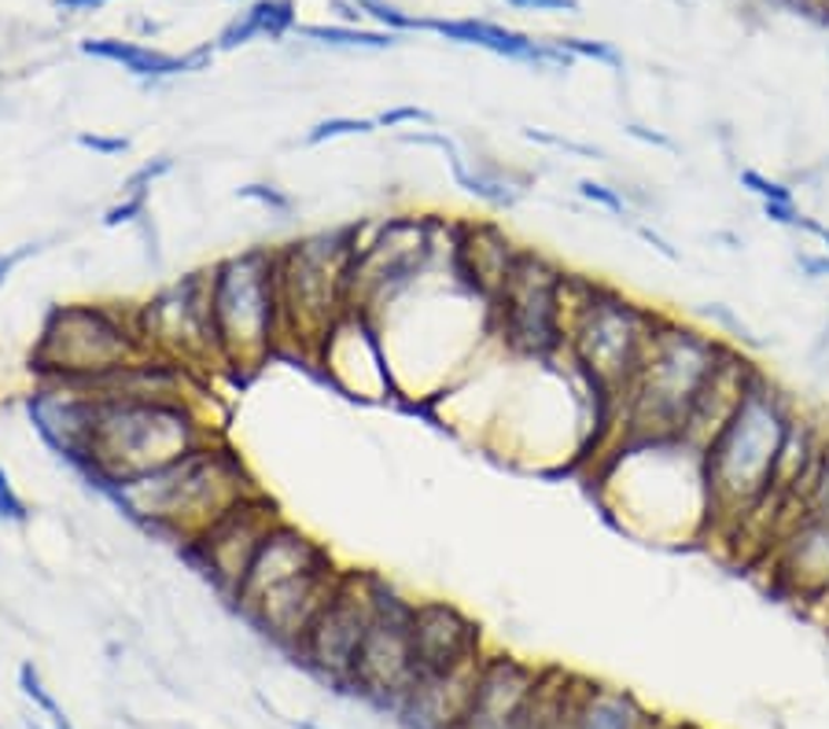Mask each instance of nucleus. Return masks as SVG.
<instances>
[{
  "label": "nucleus",
  "instance_id": "nucleus-47",
  "mask_svg": "<svg viewBox=\"0 0 829 729\" xmlns=\"http://www.w3.org/2000/svg\"><path fill=\"white\" fill-rule=\"evenodd\" d=\"M27 729H49V726H44V722H33V719H30V722H27Z\"/></svg>",
  "mask_w": 829,
  "mask_h": 729
},
{
  "label": "nucleus",
  "instance_id": "nucleus-15",
  "mask_svg": "<svg viewBox=\"0 0 829 729\" xmlns=\"http://www.w3.org/2000/svg\"><path fill=\"white\" fill-rule=\"evenodd\" d=\"M340 395L362 405H402L398 379L391 373L376 324L362 310H343L321 340L314 362Z\"/></svg>",
  "mask_w": 829,
  "mask_h": 729
},
{
  "label": "nucleus",
  "instance_id": "nucleus-18",
  "mask_svg": "<svg viewBox=\"0 0 829 729\" xmlns=\"http://www.w3.org/2000/svg\"><path fill=\"white\" fill-rule=\"evenodd\" d=\"M770 578L786 597L826 600L829 597V519L800 513L789 527H781L770 557Z\"/></svg>",
  "mask_w": 829,
  "mask_h": 729
},
{
  "label": "nucleus",
  "instance_id": "nucleus-9",
  "mask_svg": "<svg viewBox=\"0 0 829 729\" xmlns=\"http://www.w3.org/2000/svg\"><path fill=\"white\" fill-rule=\"evenodd\" d=\"M141 354L144 346L133 324V306L60 303L44 314L27 368L33 384L92 387Z\"/></svg>",
  "mask_w": 829,
  "mask_h": 729
},
{
  "label": "nucleus",
  "instance_id": "nucleus-32",
  "mask_svg": "<svg viewBox=\"0 0 829 729\" xmlns=\"http://www.w3.org/2000/svg\"><path fill=\"white\" fill-rule=\"evenodd\" d=\"M800 513L829 519V443L822 449L819 465H815V472H811V483H808V490H803Z\"/></svg>",
  "mask_w": 829,
  "mask_h": 729
},
{
  "label": "nucleus",
  "instance_id": "nucleus-29",
  "mask_svg": "<svg viewBox=\"0 0 829 729\" xmlns=\"http://www.w3.org/2000/svg\"><path fill=\"white\" fill-rule=\"evenodd\" d=\"M737 184H741L745 192H752L759 203H797V189H792L789 181H778V178H767L764 170H737Z\"/></svg>",
  "mask_w": 829,
  "mask_h": 729
},
{
  "label": "nucleus",
  "instance_id": "nucleus-7",
  "mask_svg": "<svg viewBox=\"0 0 829 729\" xmlns=\"http://www.w3.org/2000/svg\"><path fill=\"white\" fill-rule=\"evenodd\" d=\"M660 310L624 295L619 287L572 273L568 287V362L605 405L624 409L645 343Z\"/></svg>",
  "mask_w": 829,
  "mask_h": 729
},
{
  "label": "nucleus",
  "instance_id": "nucleus-2",
  "mask_svg": "<svg viewBox=\"0 0 829 729\" xmlns=\"http://www.w3.org/2000/svg\"><path fill=\"white\" fill-rule=\"evenodd\" d=\"M797 405L800 398L759 365L730 421L700 454L711 497V530L741 527L759 508H775V460Z\"/></svg>",
  "mask_w": 829,
  "mask_h": 729
},
{
  "label": "nucleus",
  "instance_id": "nucleus-44",
  "mask_svg": "<svg viewBox=\"0 0 829 729\" xmlns=\"http://www.w3.org/2000/svg\"><path fill=\"white\" fill-rule=\"evenodd\" d=\"M114 0H55V8L67 11V16H92V11H103Z\"/></svg>",
  "mask_w": 829,
  "mask_h": 729
},
{
  "label": "nucleus",
  "instance_id": "nucleus-33",
  "mask_svg": "<svg viewBox=\"0 0 829 729\" xmlns=\"http://www.w3.org/2000/svg\"><path fill=\"white\" fill-rule=\"evenodd\" d=\"M174 155H155V159H144L141 166H137L130 178L122 181V192H152L159 181L170 178L174 173Z\"/></svg>",
  "mask_w": 829,
  "mask_h": 729
},
{
  "label": "nucleus",
  "instance_id": "nucleus-35",
  "mask_svg": "<svg viewBox=\"0 0 829 729\" xmlns=\"http://www.w3.org/2000/svg\"><path fill=\"white\" fill-rule=\"evenodd\" d=\"M74 144L78 148H85V152H92V155H100V159H119V155H125L130 152V136H122V133H97V130H82L74 136Z\"/></svg>",
  "mask_w": 829,
  "mask_h": 729
},
{
  "label": "nucleus",
  "instance_id": "nucleus-39",
  "mask_svg": "<svg viewBox=\"0 0 829 729\" xmlns=\"http://www.w3.org/2000/svg\"><path fill=\"white\" fill-rule=\"evenodd\" d=\"M764 206V214H767V222L770 225H781V229H792V233H800L803 229V214L797 203H759Z\"/></svg>",
  "mask_w": 829,
  "mask_h": 729
},
{
  "label": "nucleus",
  "instance_id": "nucleus-46",
  "mask_svg": "<svg viewBox=\"0 0 829 729\" xmlns=\"http://www.w3.org/2000/svg\"><path fill=\"white\" fill-rule=\"evenodd\" d=\"M645 729H683V726H667L660 719H649V726H645Z\"/></svg>",
  "mask_w": 829,
  "mask_h": 729
},
{
  "label": "nucleus",
  "instance_id": "nucleus-19",
  "mask_svg": "<svg viewBox=\"0 0 829 729\" xmlns=\"http://www.w3.org/2000/svg\"><path fill=\"white\" fill-rule=\"evenodd\" d=\"M22 409H27V421L33 424L38 438L49 446V454L60 457L71 472L82 468L92 409H97V398L89 391L67 384H33L30 395L22 398Z\"/></svg>",
  "mask_w": 829,
  "mask_h": 729
},
{
  "label": "nucleus",
  "instance_id": "nucleus-42",
  "mask_svg": "<svg viewBox=\"0 0 829 729\" xmlns=\"http://www.w3.org/2000/svg\"><path fill=\"white\" fill-rule=\"evenodd\" d=\"M797 265H800V273L808 276V281H829V251L826 254L800 251L797 254Z\"/></svg>",
  "mask_w": 829,
  "mask_h": 729
},
{
  "label": "nucleus",
  "instance_id": "nucleus-17",
  "mask_svg": "<svg viewBox=\"0 0 829 729\" xmlns=\"http://www.w3.org/2000/svg\"><path fill=\"white\" fill-rule=\"evenodd\" d=\"M421 33H435V38L465 44V49H483L491 55H502V60L535 67V71H572L575 67V60L557 41H538L532 33L513 30L494 19H479V16H457V19L424 16Z\"/></svg>",
  "mask_w": 829,
  "mask_h": 729
},
{
  "label": "nucleus",
  "instance_id": "nucleus-22",
  "mask_svg": "<svg viewBox=\"0 0 829 729\" xmlns=\"http://www.w3.org/2000/svg\"><path fill=\"white\" fill-rule=\"evenodd\" d=\"M299 30L295 0H255L244 11H236L214 38L218 52H236L251 41H284Z\"/></svg>",
  "mask_w": 829,
  "mask_h": 729
},
{
  "label": "nucleus",
  "instance_id": "nucleus-13",
  "mask_svg": "<svg viewBox=\"0 0 829 729\" xmlns=\"http://www.w3.org/2000/svg\"><path fill=\"white\" fill-rule=\"evenodd\" d=\"M376 586H380L376 571L343 567L332 597L325 600V608L317 611L306 638L295 648L299 664L306 670H314V675L321 681H328L332 689H351L354 659H358L368 619H373V608H376Z\"/></svg>",
  "mask_w": 829,
  "mask_h": 729
},
{
  "label": "nucleus",
  "instance_id": "nucleus-43",
  "mask_svg": "<svg viewBox=\"0 0 829 729\" xmlns=\"http://www.w3.org/2000/svg\"><path fill=\"white\" fill-rule=\"evenodd\" d=\"M0 519L4 524H30V505L22 502V497H4L0 494Z\"/></svg>",
  "mask_w": 829,
  "mask_h": 729
},
{
  "label": "nucleus",
  "instance_id": "nucleus-36",
  "mask_svg": "<svg viewBox=\"0 0 829 729\" xmlns=\"http://www.w3.org/2000/svg\"><path fill=\"white\" fill-rule=\"evenodd\" d=\"M524 141H532V144H546V148H560V152L579 155V159H605L601 148H594V144H579V141H572V136H560V133L524 130Z\"/></svg>",
  "mask_w": 829,
  "mask_h": 729
},
{
  "label": "nucleus",
  "instance_id": "nucleus-25",
  "mask_svg": "<svg viewBox=\"0 0 829 729\" xmlns=\"http://www.w3.org/2000/svg\"><path fill=\"white\" fill-rule=\"evenodd\" d=\"M368 133H376V122H373V119H354V114H332V119H321V122L310 125V130L303 133V148H321V144L347 141V136H368Z\"/></svg>",
  "mask_w": 829,
  "mask_h": 729
},
{
  "label": "nucleus",
  "instance_id": "nucleus-28",
  "mask_svg": "<svg viewBox=\"0 0 829 729\" xmlns=\"http://www.w3.org/2000/svg\"><path fill=\"white\" fill-rule=\"evenodd\" d=\"M144 217H152V192H122L108 211H103V229H122V225H141Z\"/></svg>",
  "mask_w": 829,
  "mask_h": 729
},
{
  "label": "nucleus",
  "instance_id": "nucleus-14",
  "mask_svg": "<svg viewBox=\"0 0 829 729\" xmlns=\"http://www.w3.org/2000/svg\"><path fill=\"white\" fill-rule=\"evenodd\" d=\"M281 519L284 513L276 508L273 497L266 490H259L229 508L225 516H218L214 524L200 530L192 541H184L178 549V560L189 567V571L200 575L229 605V600L236 597L240 583H244L259 546L266 541V535Z\"/></svg>",
  "mask_w": 829,
  "mask_h": 729
},
{
  "label": "nucleus",
  "instance_id": "nucleus-30",
  "mask_svg": "<svg viewBox=\"0 0 829 729\" xmlns=\"http://www.w3.org/2000/svg\"><path fill=\"white\" fill-rule=\"evenodd\" d=\"M557 44L572 60H594L608 71H624V52L613 41H586V38H557Z\"/></svg>",
  "mask_w": 829,
  "mask_h": 729
},
{
  "label": "nucleus",
  "instance_id": "nucleus-11",
  "mask_svg": "<svg viewBox=\"0 0 829 729\" xmlns=\"http://www.w3.org/2000/svg\"><path fill=\"white\" fill-rule=\"evenodd\" d=\"M133 324L144 354L166 357L189 373L206 379V368H218L214 332H211V273L192 270L181 281L159 287L152 298L133 306Z\"/></svg>",
  "mask_w": 829,
  "mask_h": 729
},
{
  "label": "nucleus",
  "instance_id": "nucleus-37",
  "mask_svg": "<svg viewBox=\"0 0 829 729\" xmlns=\"http://www.w3.org/2000/svg\"><path fill=\"white\" fill-rule=\"evenodd\" d=\"M505 8L513 11H527V16H572L579 11V0H502Z\"/></svg>",
  "mask_w": 829,
  "mask_h": 729
},
{
  "label": "nucleus",
  "instance_id": "nucleus-20",
  "mask_svg": "<svg viewBox=\"0 0 829 729\" xmlns=\"http://www.w3.org/2000/svg\"><path fill=\"white\" fill-rule=\"evenodd\" d=\"M538 678H543V667H532L509 652H491L487 648L457 729H509L516 711L535 692Z\"/></svg>",
  "mask_w": 829,
  "mask_h": 729
},
{
  "label": "nucleus",
  "instance_id": "nucleus-45",
  "mask_svg": "<svg viewBox=\"0 0 829 729\" xmlns=\"http://www.w3.org/2000/svg\"><path fill=\"white\" fill-rule=\"evenodd\" d=\"M0 494H4V497H19V494H16V486H11V479H8V472H4V468H0Z\"/></svg>",
  "mask_w": 829,
  "mask_h": 729
},
{
  "label": "nucleus",
  "instance_id": "nucleus-31",
  "mask_svg": "<svg viewBox=\"0 0 829 729\" xmlns=\"http://www.w3.org/2000/svg\"><path fill=\"white\" fill-rule=\"evenodd\" d=\"M575 192H579V200L601 206L605 214L630 217V206H627L624 192H619L616 184H605V181H594V178H579V181H575Z\"/></svg>",
  "mask_w": 829,
  "mask_h": 729
},
{
  "label": "nucleus",
  "instance_id": "nucleus-26",
  "mask_svg": "<svg viewBox=\"0 0 829 729\" xmlns=\"http://www.w3.org/2000/svg\"><path fill=\"white\" fill-rule=\"evenodd\" d=\"M236 200H247L262 206V211H270V217H281V222H287L295 211H299V200L287 189H276V184L270 181H247L236 189Z\"/></svg>",
  "mask_w": 829,
  "mask_h": 729
},
{
  "label": "nucleus",
  "instance_id": "nucleus-48",
  "mask_svg": "<svg viewBox=\"0 0 829 729\" xmlns=\"http://www.w3.org/2000/svg\"><path fill=\"white\" fill-rule=\"evenodd\" d=\"M236 4H240V0H236Z\"/></svg>",
  "mask_w": 829,
  "mask_h": 729
},
{
  "label": "nucleus",
  "instance_id": "nucleus-23",
  "mask_svg": "<svg viewBox=\"0 0 829 729\" xmlns=\"http://www.w3.org/2000/svg\"><path fill=\"white\" fill-rule=\"evenodd\" d=\"M653 715L627 689L586 681L572 729H645Z\"/></svg>",
  "mask_w": 829,
  "mask_h": 729
},
{
  "label": "nucleus",
  "instance_id": "nucleus-6",
  "mask_svg": "<svg viewBox=\"0 0 829 729\" xmlns=\"http://www.w3.org/2000/svg\"><path fill=\"white\" fill-rule=\"evenodd\" d=\"M211 273V332L218 365L236 384L259 376L284 354L281 292H276V247H244L214 265Z\"/></svg>",
  "mask_w": 829,
  "mask_h": 729
},
{
  "label": "nucleus",
  "instance_id": "nucleus-1",
  "mask_svg": "<svg viewBox=\"0 0 829 729\" xmlns=\"http://www.w3.org/2000/svg\"><path fill=\"white\" fill-rule=\"evenodd\" d=\"M259 490L262 486L251 476L247 460L225 443V435H218L174 465L114 486L100 497L141 535L166 541L178 553L184 541H192L218 516Z\"/></svg>",
  "mask_w": 829,
  "mask_h": 729
},
{
  "label": "nucleus",
  "instance_id": "nucleus-27",
  "mask_svg": "<svg viewBox=\"0 0 829 729\" xmlns=\"http://www.w3.org/2000/svg\"><path fill=\"white\" fill-rule=\"evenodd\" d=\"M354 8H358L365 19L380 22V30H391V33H421V19H424V16L402 11L398 4H391V0H354Z\"/></svg>",
  "mask_w": 829,
  "mask_h": 729
},
{
  "label": "nucleus",
  "instance_id": "nucleus-24",
  "mask_svg": "<svg viewBox=\"0 0 829 729\" xmlns=\"http://www.w3.org/2000/svg\"><path fill=\"white\" fill-rule=\"evenodd\" d=\"M299 38L325 44V49H368V52H387L402 41V33L391 30H362L351 22H306L295 30Z\"/></svg>",
  "mask_w": 829,
  "mask_h": 729
},
{
  "label": "nucleus",
  "instance_id": "nucleus-38",
  "mask_svg": "<svg viewBox=\"0 0 829 729\" xmlns=\"http://www.w3.org/2000/svg\"><path fill=\"white\" fill-rule=\"evenodd\" d=\"M41 251H44V243H41V240H33V243H19V247H11V251L0 254V287H4V284L11 281V273H16L22 262L38 259Z\"/></svg>",
  "mask_w": 829,
  "mask_h": 729
},
{
  "label": "nucleus",
  "instance_id": "nucleus-41",
  "mask_svg": "<svg viewBox=\"0 0 829 729\" xmlns=\"http://www.w3.org/2000/svg\"><path fill=\"white\" fill-rule=\"evenodd\" d=\"M624 130L635 136V141H641V144H653V148H660V152H678V141H671L667 133H656V130H649V125H638V122H627Z\"/></svg>",
  "mask_w": 829,
  "mask_h": 729
},
{
  "label": "nucleus",
  "instance_id": "nucleus-34",
  "mask_svg": "<svg viewBox=\"0 0 829 729\" xmlns=\"http://www.w3.org/2000/svg\"><path fill=\"white\" fill-rule=\"evenodd\" d=\"M376 130H398V125H435V114L421 103H395V108L373 114Z\"/></svg>",
  "mask_w": 829,
  "mask_h": 729
},
{
  "label": "nucleus",
  "instance_id": "nucleus-10",
  "mask_svg": "<svg viewBox=\"0 0 829 729\" xmlns=\"http://www.w3.org/2000/svg\"><path fill=\"white\" fill-rule=\"evenodd\" d=\"M572 270L538 247H520L491 298V340L513 362H557L568 351Z\"/></svg>",
  "mask_w": 829,
  "mask_h": 729
},
{
  "label": "nucleus",
  "instance_id": "nucleus-16",
  "mask_svg": "<svg viewBox=\"0 0 829 729\" xmlns=\"http://www.w3.org/2000/svg\"><path fill=\"white\" fill-rule=\"evenodd\" d=\"M487 656L483 627L451 600L413 605V678L443 675Z\"/></svg>",
  "mask_w": 829,
  "mask_h": 729
},
{
  "label": "nucleus",
  "instance_id": "nucleus-4",
  "mask_svg": "<svg viewBox=\"0 0 829 729\" xmlns=\"http://www.w3.org/2000/svg\"><path fill=\"white\" fill-rule=\"evenodd\" d=\"M340 575L343 567L328 553V546H321L314 535H306L292 519H281L259 546L229 608L259 638L295 656L299 641L306 638L310 622L325 608Z\"/></svg>",
  "mask_w": 829,
  "mask_h": 729
},
{
  "label": "nucleus",
  "instance_id": "nucleus-12",
  "mask_svg": "<svg viewBox=\"0 0 829 729\" xmlns=\"http://www.w3.org/2000/svg\"><path fill=\"white\" fill-rule=\"evenodd\" d=\"M413 605L395 583L380 575L376 608L368 619L365 641L354 659L351 689L380 711H398L413 681Z\"/></svg>",
  "mask_w": 829,
  "mask_h": 729
},
{
  "label": "nucleus",
  "instance_id": "nucleus-40",
  "mask_svg": "<svg viewBox=\"0 0 829 729\" xmlns=\"http://www.w3.org/2000/svg\"><path fill=\"white\" fill-rule=\"evenodd\" d=\"M635 233H638V236H641L645 243H649V247H653L656 254H664V259H667V262H683V251H678V247H675V243H671V240H667L664 233H656V229H653V225H645V222H638V225H635Z\"/></svg>",
  "mask_w": 829,
  "mask_h": 729
},
{
  "label": "nucleus",
  "instance_id": "nucleus-21",
  "mask_svg": "<svg viewBox=\"0 0 829 729\" xmlns=\"http://www.w3.org/2000/svg\"><path fill=\"white\" fill-rule=\"evenodd\" d=\"M78 52L92 55V60L122 67L125 74H133L141 81H166V78H181V74L211 71V63L218 55L214 41L178 55V52H163V49H152V44H144V41H125V38H85V41H78Z\"/></svg>",
  "mask_w": 829,
  "mask_h": 729
},
{
  "label": "nucleus",
  "instance_id": "nucleus-5",
  "mask_svg": "<svg viewBox=\"0 0 829 729\" xmlns=\"http://www.w3.org/2000/svg\"><path fill=\"white\" fill-rule=\"evenodd\" d=\"M722 351H727L722 335L660 310L645 343L638 376L627 391L619 443H683L689 405Z\"/></svg>",
  "mask_w": 829,
  "mask_h": 729
},
{
  "label": "nucleus",
  "instance_id": "nucleus-3",
  "mask_svg": "<svg viewBox=\"0 0 829 729\" xmlns=\"http://www.w3.org/2000/svg\"><path fill=\"white\" fill-rule=\"evenodd\" d=\"M218 435L222 432L195 398H97L78 476L97 494H108L174 465Z\"/></svg>",
  "mask_w": 829,
  "mask_h": 729
},
{
  "label": "nucleus",
  "instance_id": "nucleus-8",
  "mask_svg": "<svg viewBox=\"0 0 829 729\" xmlns=\"http://www.w3.org/2000/svg\"><path fill=\"white\" fill-rule=\"evenodd\" d=\"M358 236V217L276 247L284 354L314 362L321 340L347 310V265Z\"/></svg>",
  "mask_w": 829,
  "mask_h": 729
}]
</instances>
